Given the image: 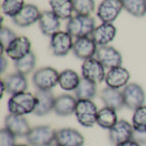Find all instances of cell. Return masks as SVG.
<instances>
[{
	"label": "cell",
	"mask_w": 146,
	"mask_h": 146,
	"mask_svg": "<svg viewBox=\"0 0 146 146\" xmlns=\"http://www.w3.org/2000/svg\"><path fill=\"white\" fill-rule=\"evenodd\" d=\"M37 98L35 95L31 92H20L10 97L8 101V110L9 113L24 117L30 113H34L36 108Z\"/></svg>",
	"instance_id": "obj_1"
},
{
	"label": "cell",
	"mask_w": 146,
	"mask_h": 146,
	"mask_svg": "<svg viewBox=\"0 0 146 146\" xmlns=\"http://www.w3.org/2000/svg\"><path fill=\"white\" fill-rule=\"evenodd\" d=\"M96 29V21L91 15H76L72 17L66 24V31L73 37L91 36Z\"/></svg>",
	"instance_id": "obj_2"
},
{
	"label": "cell",
	"mask_w": 146,
	"mask_h": 146,
	"mask_svg": "<svg viewBox=\"0 0 146 146\" xmlns=\"http://www.w3.org/2000/svg\"><path fill=\"white\" fill-rule=\"evenodd\" d=\"M99 110L92 100H78L75 115L78 123L85 127H92L97 124V117Z\"/></svg>",
	"instance_id": "obj_3"
},
{
	"label": "cell",
	"mask_w": 146,
	"mask_h": 146,
	"mask_svg": "<svg viewBox=\"0 0 146 146\" xmlns=\"http://www.w3.org/2000/svg\"><path fill=\"white\" fill-rule=\"evenodd\" d=\"M59 73L53 67H42L33 74L32 81L37 90L51 91L56 85H58Z\"/></svg>",
	"instance_id": "obj_4"
},
{
	"label": "cell",
	"mask_w": 146,
	"mask_h": 146,
	"mask_svg": "<svg viewBox=\"0 0 146 146\" xmlns=\"http://www.w3.org/2000/svg\"><path fill=\"white\" fill-rule=\"evenodd\" d=\"M56 131L48 125H37L31 129L27 136L30 146H51L55 143Z\"/></svg>",
	"instance_id": "obj_5"
},
{
	"label": "cell",
	"mask_w": 146,
	"mask_h": 146,
	"mask_svg": "<svg viewBox=\"0 0 146 146\" xmlns=\"http://www.w3.org/2000/svg\"><path fill=\"white\" fill-rule=\"evenodd\" d=\"M124 106L130 110H136L145 103V91L136 82H130L123 88L122 91Z\"/></svg>",
	"instance_id": "obj_6"
},
{
	"label": "cell",
	"mask_w": 146,
	"mask_h": 146,
	"mask_svg": "<svg viewBox=\"0 0 146 146\" xmlns=\"http://www.w3.org/2000/svg\"><path fill=\"white\" fill-rule=\"evenodd\" d=\"M74 42L73 36L67 31H58L51 36L50 48L55 56H66L69 52L73 51Z\"/></svg>",
	"instance_id": "obj_7"
},
{
	"label": "cell",
	"mask_w": 146,
	"mask_h": 146,
	"mask_svg": "<svg viewBox=\"0 0 146 146\" xmlns=\"http://www.w3.org/2000/svg\"><path fill=\"white\" fill-rule=\"evenodd\" d=\"M81 75L82 78L90 80L96 85L101 84L103 80H106V68L103 65L94 57V58L84 60L81 65Z\"/></svg>",
	"instance_id": "obj_8"
},
{
	"label": "cell",
	"mask_w": 146,
	"mask_h": 146,
	"mask_svg": "<svg viewBox=\"0 0 146 146\" xmlns=\"http://www.w3.org/2000/svg\"><path fill=\"white\" fill-rule=\"evenodd\" d=\"M123 9L122 0H102L97 9V15L102 23H112Z\"/></svg>",
	"instance_id": "obj_9"
},
{
	"label": "cell",
	"mask_w": 146,
	"mask_h": 146,
	"mask_svg": "<svg viewBox=\"0 0 146 146\" xmlns=\"http://www.w3.org/2000/svg\"><path fill=\"white\" fill-rule=\"evenodd\" d=\"M96 58L98 59L104 68H114L122 66V55L121 53L114 48L113 46L106 45V46H99L96 54Z\"/></svg>",
	"instance_id": "obj_10"
},
{
	"label": "cell",
	"mask_w": 146,
	"mask_h": 146,
	"mask_svg": "<svg viewBox=\"0 0 146 146\" xmlns=\"http://www.w3.org/2000/svg\"><path fill=\"white\" fill-rule=\"evenodd\" d=\"M134 127L132 123L126 120H119L117 123L111 130H109V139L113 145H119L126 141L132 139Z\"/></svg>",
	"instance_id": "obj_11"
},
{
	"label": "cell",
	"mask_w": 146,
	"mask_h": 146,
	"mask_svg": "<svg viewBox=\"0 0 146 146\" xmlns=\"http://www.w3.org/2000/svg\"><path fill=\"white\" fill-rule=\"evenodd\" d=\"M97 46L98 45L95 43L91 36L79 37V38H76L74 42L73 52L77 58L87 60V59L94 58L96 56L98 51Z\"/></svg>",
	"instance_id": "obj_12"
},
{
	"label": "cell",
	"mask_w": 146,
	"mask_h": 146,
	"mask_svg": "<svg viewBox=\"0 0 146 146\" xmlns=\"http://www.w3.org/2000/svg\"><path fill=\"white\" fill-rule=\"evenodd\" d=\"M5 129L12 133L15 137H27L32 127L24 117L9 113L5 120Z\"/></svg>",
	"instance_id": "obj_13"
},
{
	"label": "cell",
	"mask_w": 146,
	"mask_h": 146,
	"mask_svg": "<svg viewBox=\"0 0 146 146\" xmlns=\"http://www.w3.org/2000/svg\"><path fill=\"white\" fill-rule=\"evenodd\" d=\"M55 144L57 146H84L85 137L79 131L65 127L56 131Z\"/></svg>",
	"instance_id": "obj_14"
},
{
	"label": "cell",
	"mask_w": 146,
	"mask_h": 146,
	"mask_svg": "<svg viewBox=\"0 0 146 146\" xmlns=\"http://www.w3.org/2000/svg\"><path fill=\"white\" fill-rule=\"evenodd\" d=\"M41 13L42 12L38 10L36 6L27 3L22 8L21 11L15 18H12V22L20 28H28L30 25L34 24L35 22H38Z\"/></svg>",
	"instance_id": "obj_15"
},
{
	"label": "cell",
	"mask_w": 146,
	"mask_h": 146,
	"mask_svg": "<svg viewBox=\"0 0 146 146\" xmlns=\"http://www.w3.org/2000/svg\"><path fill=\"white\" fill-rule=\"evenodd\" d=\"M31 51V41L27 36H18L12 43L6 48V55L13 62L19 60L27 56Z\"/></svg>",
	"instance_id": "obj_16"
},
{
	"label": "cell",
	"mask_w": 146,
	"mask_h": 146,
	"mask_svg": "<svg viewBox=\"0 0 146 146\" xmlns=\"http://www.w3.org/2000/svg\"><path fill=\"white\" fill-rule=\"evenodd\" d=\"M129 81H130V73L126 68L122 66L111 68L106 75L107 87L113 89L120 90L121 88H124L126 85H129Z\"/></svg>",
	"instance_id": "obj_17"
},
{
	"label": "cell",
	"mask_w": 146,
	"mask_h": 146,
	"mask_svg": "<svg viewBox=\"0 0 146 146\" xmlns=\"http://www.w3.org/2000/svg\"><path fill=\"white\" fill-rule=\"evenodd\" d=\"M117 36V28L112 23H101L100 25L96 27L92 32L91 37L98 46L109 45Z\"/></svg>",
	"instance_id": "obj_18"
},
{
	"label": "cell",
	"mask_w": 146,
	"mask_h": 146,
	"mask_svg": "<svg viewBox=\"0 0 146 146\" xmlns=\"http://www.w3.org/2000/svg\"><path fill=\"white\" fill-rule=\"evenodd\" d=\"M38 27L44 35L51 37L55 33H57L60 28V19L55 15L52 11L45 10L41 13L38 20Z\"/></svg>",
	"instance_id": "obj_19"
},
{
	"label": "cell",
	"mask_w": 146,
	"mask_h": 146,
	"mask_svg": "<svg viewBox=\"0 0 146 146\" xmlns=\"http://www.w3.org/2000/svg\"><path fill=\"white\" fill-rule=\"evenodd\" d=\"M100 99L104 104V107L111 108L115 111L121 110L123 107H125L122 91H120L119 89L106 87L100 92Z\"/></svg>",
	"instance_id": "obj_20"
},
{
	"label": "cell",
	"mask_w": 146,
	"mask_h": 146,
	"mask_svg": "<svg viewBox=\"0 0 146 146\" xmlns=\"http://www.w3.org/2000/svg\"><path fill=\"white\" fill-rule=\"evenodd\" d=\"M37 98L36 108L34 110V114L37 117H44L54 111L55 106V97L52 94V91H43V90H37L35 94Z\"/></svg>",
	"instance_id": "obj_21"
},
{
	"label": "cell",
	"mask_w": 146,
	"mask_h": 146,
	"mask_svg": "<svg viewBox=\"0 0 146 146\" xmlns=\"http://www.w3.org/2000/svg\"><path fill=\"white\" fill-rule=\"evenodd\" d=\"M78 99L70 95H60L55 99L54 112L59 117H68L75 113Z\"/></svg>",
	"instance_id": "obj_22"
},
{
	"label": "cell",
	"mask_w": 146,
	"mask_h": 146,
	"mask_svg": "<svg viewBox=\"0 0 146 146\" xmlns=\"http://www.w3.org/2000/svg\"><path fill=\"white\" fill-rule=\"evenodd\" d=\"M2 81L5 84L7 92L11 96L27 91L28 86H29L25 75H22V74L17 73V72L15 74H11V75L7 76L5 79H2Z\"/></svg>",
	"instance_id": "obj_23"
},
{
	"label": "cell",
	"mask_w": 146,
	"mask_h": 146,
	"mask_svg": "<svg viewBox=\"0 0 146 146\" xmlns=\"http://www.w3.org/2000/svg\"><path fill=\"white\" fill-rule=\"evenodd\" d=\"M51 11L60 20H69L73 17V0H50Z\"/></svg>",
	"instance_id": "obj_24"
},
{
	"label": "cell",
	"mask_w": 146,
	"mask_h": 146,
	"mask_svg": "<svg viewBox=\"0 0 146 146\" xmlns=\"http://www.w3.org/2000/svg\"><path fill=\"white\" fill-rule=\"evenodd\" d=\"M81 78L73 69H65L59 73L58 85L66 91H75L80 84Z\"/></svg>",
	"instance_id": "obj_25"
},
{
	"label": "cell",
	"mask_w": 146,
	"mask_h": 146,
	"mask_svg": "<svg viewBox=\"0 0 146 146\" xmlns=\"http://www.w3.org/2000/svg\"><path fill=\"white\" fill-rule=\"evenodd\" d=\"M117 111L108 107H103L99 110L97 117V124L104 130H111L117 123Z\"/></svg>",
	"instance_id": "obj_26"
},
{
	"label": "cell",
	"mask_w": 146,
	"mask_h": 146,
	"mask_svg": "<svg viewBox=\"0 0 146 146\" xmlns=\"http://www.w3.org/2000/svg\"><path fill=\"white\" fill-rule=\"evenodd\" d=\"M97 95V85L81 78L80 84L75 90V96L78 100H92Z\"/></svg>",
	"instance_id": "obj_27"
},
{
	"label": "cell",
	"mask_w": 146,
	"mask_h": 146,
	"mask_svg": "<svg viewBox=\"0 0 146 146\" xmlns=\"http://www.w3.org/2000/svg\"><path fill=\"white\" fill-rule=\"evenodd\" d=\"M35 65H36V56L33 52H30L27 56L15 62V72L22 74V75H25V76L29 75L34 69Z\"/></svg>",
	"instance_id": "obj_28"
},
{
	"label": "cell",
	"mask_w": 146,
	"mask_h": 146,
	"mask_svg": "<svg viewBox=\"0 0 146 146\" xmlns=\"http://www.w3.org/2000/svg\"><path fill=\"white\" fill-rule=\"evenodd\" d=\"M123 9L136 18L146 15V0H122Z\"/></svg>",
	"instance_id": "obj_29"
},
{
	"label": "cell",
	"mask_w": 146,
	"mask_h": 146,
	"mask_svg": "<svg viewBox=\"0 0 146 146\" xmlns=\"http://www.w3.org/2000/svg\"><path fill=\"white\" fill-rule=\"evenodd\" d=\"M24 6V0H3L1 5V10L3 15L12 19L21 11Z\"/></svg>",
	"instance_id": "obj_30"
},
{
	"label": "cell",
	"mask_w": 146,
	"mask_h": 146,
	"mask_svg": "<svg viewBox=\"0 0 146 146\" xmlns=\"http://www.w3.org/2000/svg\"><path fill=\"white\" fill-rule=\"evenodd\" d=\"M132 125L136 131H146V104L134 110L132 117Z\"/></svg>",
	"instance_id": "obj_31"
},
{
	"label": "cell",
	"mask_w": 146,
	"mask_h": 146,
	"mask_svg": "<svg viewBox=\"0 0 146 146\" xmlns=\"http://www.w3.org/2000/svg\"><path fill=\"white\" fill-rule=\"evenodd\" d=\"M76 15H90L95 10V0H73Z\"/></svg>",
	"instance_id": "obj_32"
},
{
	"label": "cell",
	"mask_w": 146,
	"mask_h": 146,
	"mask_svg": "<svg viewBox=\"0 0 146 146\" xmlns=\"http://www.w3.org/2000/svg\"><path fill=\"white\" fill-rule=\"evenodd\" d=\"M17 34L9 28H6V27H1V30H0V42H1V46H2V54L5 53L6 48L10 44L12 43L17 38Z\"/></svg>",
	"instance_id": "obj_33"
},
{
	"label": "cell",
	"mask_w": 146,
	"mask_h": 146,
	"mask_svg": "<svg viewBox=\"0 0 146 146\" xmlns=\"http://www.w3.org/2000/svg\"><path fill=\"white\" fill-rule=\"evenodd\" d=\"M15 136L8 131L2 129L0 131V146H15Z\"/></svg>",
	"instance_id": "obj_34"
},
{
	"label": "cell",
	"mask_w": 146,
	"mask_h": 146,
	"mask_svg": "<svg viewBox=\"0 0 146 146\" xmlns=\"http://www.w3.org/2000/svg\"><path fill=\"white\" fill-rule=\"evenodd\" d=\"M132 139L135 141L141 146L146 145V131H136V130H134Z\"/></svg>",
	"instance_id": "obj_35"
},
{
	"label": "cell",
	"mask_w": 146,
	"mask_h": 146,
	"mask_svg": "<svg viewBox=\"0 0 146 146\" xmlns=\"http://www.w3.org/2000/svg\"><path fill=\"white\" fill-rule=\"evenodd\" d=\"M0 62H1V74L5 73V70H6V68H7V59L5 57V55L3 54H1V57H0Z\"/></svg>",
	"instance_id": "obj_36"
},
{
	"label": "cell",
	"mask_w": 146,
	"mask_h": 146,
	"mask_svg": "<svg viewBox=\"0 0 146 146\" xmlns=\"http://www.w3.org/2000/svg\"><path fill=\"white\" fill-rule=\"evenodd\" d=\"M115 146H141V145H139V144H137L135 141L130 139V141H126V142H124V143H121V144L115 145Z\"/></svg>",
	"instance_id": "obj_37"
},
{
	"label": "cell",
	"mask_w": 146,
	"mask_h": 146,
	"mask_svg": "<svg viewBox=\"0 0 146 146\" xmlns=\"http://www.w3.org/2000/svg\"><path fill=\"white\" fill-rule=\"evenodd\" d=\"M15 146H29V145H27V144H17Z\"/></svg>",
	"instance_id": "obj_38"
}]
</instances>
